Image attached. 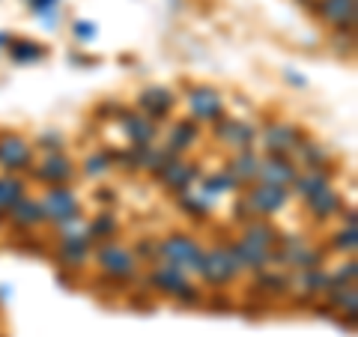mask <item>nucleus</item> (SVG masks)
Listing matches in <instances>:
<instances>
[{"label": "nucleus", "instance_id": "nucleus-1", "mask_svg": "<svg viewBox=\"0 0 358 337\" xmlns=\"http://www.w3.org/2000/svg\"><path fill=\"white\" fill-rule=\"evenodd\" d=\"M159 254L164 257V263H173L179 268H192V272L200 275L203 268V248L192 239V236H167V239L159 245Z\"/></svg>", "mask_w": 358, "mask_h": 337}, {"label": "nucleus", "instance_id": "nucleus-2", "mask_svg": "<svg viewBox=\"0 0 358 337\" xmlns=\"http://www.w3.org/2000/svg\"><path fill=\"white\" fill-rule=\"evenodd\" d=\"M150 284L155 289H162V293H167V296H176L179 301H188V305L200 299L197 289L188 284L185 268H179L173 263H162L159 268H152V272H150Z\"/></svg>", "mask_w": 358, "mask_h": 337}, {"label": "nucleus", "instance_id": "nucleus-3", "mask_svg": "<svg viewBox=\"0 0 358 337\" xmlns=\"http://www.w3.org/2000/svg\"><path fill=\"white\" fill-rule=\"evenodd\" d=\"M96 263L102 266V272L117 278V280H126L138 272V260H134V254L129 248H122L117 242H102L96 251Z\"/></svg>", "mask_w": 358, "mask_h": 337}, {"label": "nucleus", "instance_id": "nucleus-4", "mask_svg": "<svg viewBox=\"0 0 358 337\" xmlns=\"http://www.w3.org/2000/svg\"><path fill=\"white\" fill-rule=\"evenodd\" d=\"M39 203L45 212V221H54V224H72V221H78V212H81L78 197L63 185L48 188V194H45Z\"/></svg>", "mask_w": 358, "mask_h": 337}, {"label": "nucleus", "instance_id": "nucleus-5", "mask_svg": "<svg viewBox=\"0 0 358 337\" xmlns=\"http://www.w3.org/2000/svg\"><path fill=\"white\" fill-rule=\"evenodd\" d=\"M242 268L236 263V257L230 254V248L218 245V248H212V251H203V268H200V275H203L209 284H215V287L230 284Z\"/></svg>", "mask_w": 358, "mask_h": 337}, {"label": "nucleus", "instance_id": "nucleus-6", "mask_svg": "<svg viewBox=\"0 0 358 337\" xmlns=\"http://www.w3.org/2000/svg\"><path fill=\"white\" fill-rule=\"evenodd\" d=\"M33 162V147L18 138V134H3L0 138V167H6V171H24V167H30Z\"/></svg>", "mask_w": 358, "mask_h": 337}, {"label": "nucleus", "instance_id": "nucleus-7", "mask_svg": "<svg viewBox=\"0 0 358 337\" xmlns=\"http://www.w3.org/2000/svg\"><path fill=\"white\" fill-rule=\"evenodd\" d=\"M245 200H248L251 212H260V215H275V212H281L284 203H287V188L260 182L257 188H251L248 194H245Z\"/></svg>", "mask_w": 358, "mask_h": 337}, {"label": "nucleus", "instance_id": "nucleus-8", "mask_svg": "<svg viewBox=\"0 0 358 337\" xmlns=\"http://www.w3.org/2000/svg\"><path fill=\"white\" fill-rule=\"evenodd\" d=\"M275 260H281V263L305 272V268H317L320 266L322 254L317 248H310L305 239H287V242H281V254H275Z\"/></svg>", "mask_w": 358, "mask_h": 337}, {"label": "nucleus", "instance_id": "nucleus-9", "mask_svg": "<svg viewBox=\"0 0 358 337\" xmlns=\"http://www.w3.org/2000/svg\"><path fill=\"white\" fill-rule=\"evenodd\" d=\"M188 108H192L194 120H203V122H212V120H221L224 114V99L209 87H194L188 93Z\"/></svg>", "mask_w": 358, "mask_h": 337}, {"label": "nucleus", "instance_id": "nucleus-10", "mask_svg": "<svg viewBox=\"0 0 358 337\" xmlns=\"http://www.w3.org/2000/svg\"><path fill=\"white\" fill-rule=\"evenodd\" d=\"M215 138L221 143H227V147L245 152V150H251V143H254V126L251 122H239V120H218Z\"/></svg>", "mask_w": 358, "mask_h": 337}, {"label": "nucleus", "instance_id": "nucleus-11", "mask_svg": "<svg viewBox=\"0 0 358 337\" xmlns=\"http://www.w3.org/2000/svg\"><path fill=\"white\" fill-rule=\"evenodd\" d=\"M266 147L272 155H284V152H296L299 143H301V131L296 126H289V122H272V126L266 129L263 134Z\"/></svg>", "mask_w": 358, "mask_h": 337}, {"label": "nucleus", "instance_id": "nucleus-12", "mask_svg": "<svg viewBox=\"0 0 358 337\" xmlns=\"http://www.w3.org/2000/svg\"><path fill=\"white\" fill-rule=\"evenodd\" d=\"M227 248H230V254H233V257H236L239 268H254V272H263V268H266L268 263H275V251L260 248V245H254V242L239 239V242L227 245Z\"/></svg>", "mask_w": 358, "mask_h": 337}, {"label": "nucleus", "instance_id": "nucleus-13", "mask_svg": "<svg viewBox=\"0 0 358 337\" xmlns=\"http://www.w3.org/2000/svg\"><path fill=\"white\" fill-rule=\"evenodd\" d=\"M33 176L39 179V182H45V185H66L72 179V162L66 159V155H60V152H51L48 159H45L36 171H33Z\"/></svg>", "mask_w": 358, "mask_h": 337}, {"label": "nucleus", "instance_id": "nucleus-14", "mask_svg": "<svg viewBox=\"0 0 358 337\" xmlns=\"http://www.w3.org/2000/svg\"><path fill=\"white\" fill-rule=\"evenodd\" d=\"M299 176V171L293 164H289L284 155H268V159L260 162V173L257 179H263L266 185H293V179Z\"/></svg>", "mask_w": 358, "mask_h": 337}, {"label": "nucleus", "instance_id": "nucleus-15", "mask_svg": "<svg viewBox=\"0 0 358 337\" xmlns=\"http://www.w3.org/2000/svg\"><path fill=\"white\" fill-rule=\"evenodd\" d=\"M317 13L338 30H352L355 27V0H320Z\"/></svg>", "mask_w": 358, "mask_h": 337}, {"label": "nucleus", "instance_id": "nucleus-16", "mask_svg": "<svg viewBox=\"0 0 358 337\" xmlns=\"http://www.w3.org/2000/svg\"><path fill=\"white\" fill-rule=\"evenodd\" d=\"M159 176H162V182L167 185V188H173V191H188V185L197 179V167L194 164H182V162H167L162 171H159Z\"/></svg>", "mask_w": 358, "mask_h": 337}, {"label": "nucleus", "instance_id": "nucleus-17", "mask_svg": "<svg viewBox=\"0 0 358 337\" xmlns=\"http://www.w3.org/2000/svg\"><path fill=\"white\" fill-rule=\"evenodd\" d=\"M9 221H13L15 227H21V230L36 227V224H42V221H45L42 203H36L33 197H21L18 203H13V209H9Z\"/></svg>", "mask_w": 358, "mask_h": 337}, {"label": "nucleus", "instance_id": "nucleus-18", "mask_svg": "<svg viewBox=\"0 0 358 337\" xmlns=\"http://www.w3.org/2000/svg\"><path fill=\"white\" fill-rule=\"evenodd\" d=\"M122 129L134 141V147H150L155 138V122L150 117H126L122 120Z\"/></svg>", "mask_w": 358, "mask_h": 337}, {"label": "nucleus", "instance_id": "nucleus-19", "mask_svg": "<svg viewBox=\"0 0 358 337\" xmlns=\"http://www.w3.org/2000/svg\"><path fill=\"white\" fill-rule=\"evenodd\" d=\"M141 108L150 114V120H162L167 110L173 108V96L167 93V89H162V87L147 89V93L141 96Z\"/></svg>", "mask_w": 358, "mask_h": 337}, {"label": "nucleus", "instance_id": "nucleus-20", "mask_svg": "<svg viewBox=\"0 0 358 337\" xmlns=\"http://www.w3.org/2000/svg\"><path fill=\"white\" fill-rule=\"evenodd\" d=\"M293 188H296V194L299 197H313L317 191H322V188H329V173L322 171V167H317V171H305V173H299L296 179H293Z\"/></svg>", "mask_w": 358, "mask_h": 337}, {"label": "nucleus", "instance_id": "nucleus-21", "mask_svg": "<svg viewBox=\"0 0 358 337\" xmlns=\"http://www.w3.org/2000/svg\"><path fill=\"white\" fill-rule=\"evenodd\" d=\"M90 257V239L87 236H66L60 242V260L66 266H81Z\"/></svg>", "mask_w": 358, "mask_h": 337}, {"label": "nucleus", "instance_id": "nucleus-22", "mask_svg": "<svg viewBox=\"0 0 358 337\" xmlns=\"http://www.w3.org/2000/svg\"><path fill=\"white\" fill-rule=\"evenodd\" d=\"M242 239L260 245V248H268V251H272L275 245H281V242H278V239H281V236H278V230L272 227V224H266V221H251L248 227H245Z\"/></svg>", "mask_w": 358, "mask_h": 337}, {"label": "nucleus", "instance_id": "nucleus-23", "mask_svg": "<svg viewBox=\"0 0 358 337\" xmlns=\"http://www.w3.org/2000/svg\"><path fill=\"white\" fill-rule=\"evenodd\" d=\"M305 203H308V209H310L317 218H329V215H334V212L341 209V194H334L331 188H322V191H317L313 197H308Z\"/></svg>", "mask_w": 358, "mask_h": 337}, {"label": "nucleus", "instance_id": "nucleus-24", "mask_svg": "<svg viewBox=\"0 0 358 337\" xmlns=\"http://www.w3.org/2000/svg\"><path fill=\"white\" fill-rule=\"evenodd\" d=\"M9 57H13V63H21V66H27V63H36L45 57V48L39 42H30V39H13L9 42Z\"/></svg>", "mask_w": 358, "mask_h": 337}, {"label": "nucleus", "instance_id": "nucleus-25", "mask_svg": "<svg viewBox=\"0 0 358 337\" xmlns=\"http://www.w3.org/2000/svg\"><path fill=\"white\" fill-rule=\"evenodd\" d=\"M21 197H24V182L13 173L0 176V212H9L13 203H18Z\"/></svg>", "mask_w": 358, "mask_h": 337}, {"label": "nucleus", "instance_id": "nucleus-26", "mask_svg": "<svg viewBox=\"0 0 358 337\" xmlns=\"http://www.w3.org/2000/svg\"><path fill=\"white\" fill-rule=\"evenodd\" d=\"M194 141H197V126H194V122H192V120L176 122L173 131H171V141H167V150L176 155V152H182V150L192 147Z\"/></svg>", "mask_w": 358, "mask_h": 337}, {"label": "nucleus", "instance_id": "nucleus-27", "mask_svg": "<svg viewBox=\"0 0 358 337\" xmlns=\"http://www.w3.org/2000/svg\"><path fill=\"white\" fill-rule=\"evenodd\" d=\"M329 299L338 305L343 313H350V317H355L358 313V293H355V284H346V287H329L326 289Z\"/></svg>", "mask_w": 358, "mask_h": 337}, {"label": "nucleus", "instance_id": "nucleus-28", "mask_svg": "<svg viewBox=\"0 0 358 337\" xmlns=\"http://www.w3.org/2000/svg\"><path fill=\"white\" fill-rule=\"evenodd\" d=\"M230 173L236 179H257V173H260V159H257L251 150H245V152H239L236 159H233Z\"/></svg>", "mask_w": 358, "mask_h": 337}, {"label": "nucleus", "instance_id": "nucleus-29", "mask_svg": "<svg viewBox=\"0 0 358 337\" xmlns=\"http://www.w3.org/2000/svg\"><path fill=\"white\" fill-rule=\"evenodd\" d=\"M301 287H305V293H308V296H313V293H326V289L331 287V275H329L322 266H317V268H305V272H301Z\"/></svg>", "mask_w": 358, "mask_h": 337}, {"label": "nucleus", "instance_id": "nucleus-30", "mask_svg": "<svg viewBox=\"0 0 358 337\" xmlns=\"http://www.w3.org/2000/svg\"><path fill=\"white\" fill-rule=\"evenodd\" d=\"M117 233V218L114 215H99L90 221V230H87V239H99V242H108L110 236Z\"/></svg>", "mask_w": 358, "mask_h": 337}, {"label": "nucleus", "instance_id": "nucleus-31", "mask_svg": "<svg viewBox=\"0 0 358 337\" xmlns=\"http://www.w3.org/2000/svg\"><path fill=\"white\" fill-rule=\"evenodd\" d=\"M203 185H206V194H209V197H218V194H224V191L236 188V185H239V179L227 171V173H212V176H206V179H203Z\"/></svg>", "mask_w": 358, "mask_h": 337}, {"label": "nucleus", "instance_id": "nucleus-32", "mask_svg": "<svg viewBox=\"0 0 358 337\" xmlns=\"http://www.w3.org/2000/svg\"><path fill=\"white\" fill-rule=\"evenodd\" d=\"M110 171V155L102 150V152H93L90 159L84 162V173L87 176H93V179H99V176H105Z\"/></svg>", "mask_w": 358, "mask_h": 337}, {"label": "nucleus", "instance_id": "nucleus-33", "mask_svg": "<svg viewBox=\"0 0 358 337\" xmlns=\"http://www.w3.org/2000/svg\"><path fill=\"white\" fill-rule=\"evenodd\" d=\"M257 287H268L266 293H284V289H287V278L284 275H275V272H266V268H263V275H260V280H257Z\"/></svg>", "mask_w": 358, "mask_h": 337}, {"label": "nucleus", "instance_id": "nucleus-34", "mask_svg": "<svg viewBox=\"0 0 358 337\" xmlns=\"http://www.w3.org/2000/svg\"><path fill=\"white\" fill-rule=\"evenodd\" d=\"M355 275H358V268H355V260L350 263H343L338 272L331 275V287H346V284H355Z\"/></svg>", "mask_w": 358, "mask_h": 337}, {"label": "nucleus", "instance_id": "nucleus-35", "mask_svg": "<svg viewBox=\"0 0 358 337\" xmlns=\"http://www.w3.org/2000/svg\"><path fill=\"white\" fill-rule=\"evenodd\" d=\"M355 245H358V230L355 227H346V230H341L338 236H334V248L338 251H355Z\"/></svg>", "mask_w": 358, "mask_h": 337}, {"label": "nucleus", "instance_id": "nucleus-36", "mask_svg": "<svg viewBox=\"0 0 358 337\" xmlns=\"http://www.w3.org/2000/svg\"><path fill=\"white\" fill-rule=\"evenodd\" d=\"M36 147H39V150H48V152H57V150L63 147V138H60L57 131H48V134H42V138H39Z\"/></svg>", "mask_w": 358, "mask_h": 337}, {"label": "nucleus", "instance_id": "nucleus-37", "mask_svg": "<svg viewBox=\"0 0 358 337\" xmlns=\"http://www.w3.org/2000/svg\"><path fill=\"white\" fill-rule=\"evenodd\" d=\"M60 6V0H30V9L39 15H54Z\"/></svg>", "mask_w": 358, "mask_h": 337}, {"label": "nucleus", "instance_id": "nucleus-38", "mask_svg": "<svg viewBox=\"0 0 358 337\" xmlns=\"http://www.w3.org/2000/svg\"><path fill=\"white\" fill-rule=\"evenodd\" d=\"M75 36H78V39H93V36H96L93 21H78V24H75Z\"/></svg>", "mask_w": 358, "mask_h": 337}, {"label": "nucleus", "instance_id": "nucleus-39", "mask_svg": "<svg viewBox=\"0 0 358 337\" xmlns=\"http://www.w3.org/2000/svg\"><path fill=\"white\" fill-rule=\"evenodd\" d=\"M9 42H13V36H9V33H0V48H9Z\"/></svg>", "mask_w": 358, "mask_h": 337}]
</instances>
